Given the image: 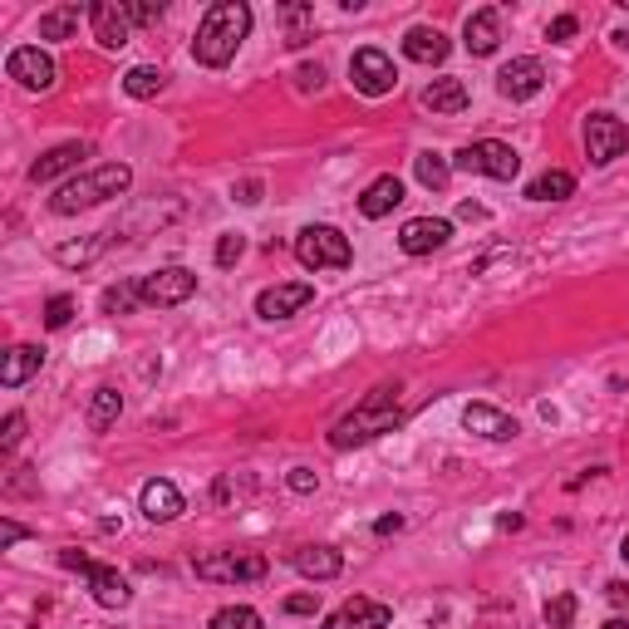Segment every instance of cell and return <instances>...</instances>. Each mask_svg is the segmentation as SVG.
<instances>
[{"label":"cell","instance_id":"cell-35","mask_svg":"<svg viewBox=\"0 0 629 629\" xmlns=\"http://www.w3.org/2000/svg\"><path fill=\"white\" fill-rule=\"evenodd\" d=\"M575 610H580V605H575V595H571V590L551 595V600H546V625H551V629H571Z\"/></svg>","mask_w":629,"mask_h":629},{"label":"cell","instance_id":"cell-10","mask_svg":"<svg viewBox=\"0 0 629 629\" xmlns=\"http://www.w3.org/2000/svg\"><path fill=\"white\" fill-rule=\"evenodd\" d=\"M5 74H10L20 89H35V94L55 89V79H59L55 59L45 55L40 45H20V50H10V55H5Z\"/></svg>","mask_w":629,"mask_h":629},{"label":"cell","instance_id":"cell-20","mask_svg":"<svg viewBox=\"0 0 629 629\" xmlns=\"http://www.w3.org/2000/svg\"><path fill=\"white\" fill-rule=\"evenodd\" d=\"M448 50H453V45H448V35H443L438 25H413V30L403 35V55L413 59V64H428V69H433V64L448 59Z\"/></svg>","mask_w":629,"mask_h":629},{"label":"cell","instance_id":"cell-19","mask_svg":"<svg viewBox=\"0 0 629 629\" xmlns=\"http://www.w3.org/2000/svg\"><path fill=\"white\" fill-rule=\"evenodd\" d=\"M84 158H94V148H89V143H59V148H50V153L30 168V182H35V187H45V182H55V177H64V172H74Z\"/></svg>","mask_w":629,"mask_h":629},{"label":"cell","instance_id":"cell-43","mask_svg":"<svg viewBox=\"0 0 629 629\" xmlns=\"http://www.w3.org/2000/svg\"><path fill=\"white\" fill-rule=\"evenodd\" d=\"M295 84L310 94V89H320V84H325V69H320V64H300V69H295Z\"/></svg>","mask_w":629,"mask_h":629},{"label":"cell","instance_id":"cell-49","mask_svg":"<svg viewBox=\"0 0 629 629\" xmlns=\"http://www.w3.org/2000/svg\"><path fill=\"white\" fill-rule=\"evenodd\" d=\"M605 629H629V620H620V615H615V620H605Z\"/></svg>","mask_w":629,"mask_h":629},{"label":"cell","instance_id":"cell-34","mask_svg":"<svg viewBox=\"0 0 629 629\" xmlns=\"http://www.w3.org/2000/svg\"><path fill=\"white\" fill-rule=\"evenodd\" d=\"M133 305H143V300H138V281H123V286L104 290V315H128Z\"/></svg>","mask_w":629,"mask_h":629},{"label":"cell","instance_id":"cell-47","mask_svg":"<svg viewBox=\"0 0 629 629\" xmlns=\"http://www.w3.org/2000/svg\"><path fill=\"white\" fill-rule=\"evenodd\" d=\"M403 531V516L394 512V516H379V521H374V536H399Z\"/></svg>","mask_w":629,"mask_h":629},{"label":"cell","instance_id":"cell-23","mask_svg":"<svg viewBox=\"0 0 629 629\" xmlns=\"http://www.w3.org/2000/svg\"><path fill=\"white\" fill-rule=\"evenodd\" d=\"M399 202H403V182L394 177V172H384V177H374V182L364 187V197H359V212H364L369 222H379V217H389Z\"/></svg>","mask_w":629,"mask_h":629},{"label":"cell","instance_id":"cell-31","mask_svg":"<svg viewBox=\"0 0 629 629\" xmlns=\"http://www.w3.org/2000/svg\"><path fill=\"white\" fill-rule=\"evenodd\" d=\"M413 177H418L428 192H443V187L453 182V163H448L443 153H433V148H428V153H418V158H413Z\"/></svg>","mask_w":629,"mask_h":629},{"label":"cell","instance_id":"cell-26","mask_svg":"<svg viewBox=\"0 0 629 629\" xmlns=\"http://www.w3.org/2000/svg\"><path fill=\"white\" fill-rule=\"evenodd\" d=\"M118 413H123V394H118L114 384H104V389H94V394H89L84 423H89V433H109V428L118 423Z\"/></svg>","mask_w":629,"mask_h":629},{"label":"cell","instance_id":"cell-29","mask_svg":"<svg viewBox=\"0 0 629 629\" xmlns=\"http://www.w3.org/2000/svg\"><path fill=\"white\" fill-rule=\"evenodd\" d=\"M168 89V74L158 69V64H133L128 74H123V94L128 99H158Z\"/></svg>","mask_w":629,"mask_h":629},{"label":"cell","instance_id":"cell-16","mask_svg":"<svg viewBox=\"0 0 629 629\" xmlns=\"http://www.w3.org/2000/svg\"><path fill=\"white\" fill-rule=\"evenodd\" d=\"M462 428L477 433V438H487V443H512L516 433H521V423H516L512 413H502L492 403H467L462 408Z\"/></svg>","mask_w":629,"mask_h":629},{"label":"cell","instance_id":"cell-44","mask_svg":"<svg viewBox=\"0 0 629 629\" xmlns=\"http://www.w3.org/2000/svg\"><path fill=\"white\" fill-rule=\"evenodd\" d=\"M25 536H30V531H25V526H20V521H10V516H5V521H0V551H10V546H20V541H25Z\"/></svg>","mask_w":629,"mask_h":629},{"label":"cell","instance_id":"cell-13","mask_svg":"<svg viewBox=\"0 0 629 629\" xmlns=\"http://www.w3.org/2000/svg\"><path fill=\"white\" fill-rule=\"evenodd\" d=\"M389 625H394V605L369 600V595H354V600H344L335 615H325L320 629H389Z\"/></svg>","mask_w":629,"mask_h":629},{"label":"cell","instance_id":"cell-32","mask_svg":"<svg viewBox=\"0 0 629 629\" xmlns=\"http://www.w3.org/2000/svg\"><path fill=\"white\" fill-rule=\"evenodd\" d=\"M281 20H286V45L300 50L315 30V5H281Z\"/></svg>","mask_w":629,"mask_h":629},{"label":"cell","instance_id":"cell-24","mask_svg":"<svg viewBox=\"0 0 629 629\" xmlns=\"http://www.w3.org/2000/svg\"><path fill=\"white\" fill-rule=\"evenodd\" d=\"M45 369V349L40 344H15L10 354H5V364H0V384L5 389H20L25 379H35Z\"/></svg>","mask_w":629,"mask_h":629},{"label":"cell","instance_id":"cell-41","mask_svg":"<svg viewBox=\"0 0 629 629\" xmlns=\"http://www.w3.org/2000/svg\"><path fill=\"white\" fill-rule=\"evenodd\" d=\"M575 30H580V20H575V15H556V20H551V25H546V40H556V45H566V40H571Z\"/></svg>","mask_w":629,"mask_h":629},{"label":"cell","instance_id":"cell-4","mask_svg":"<svg viewBox=\"0 0 629 629\" xmlns=\"http://www.w3.org/2000/svg\"><path fill=\"white\" fill-rule=\"evenodd\" d=\"M295 261H300L305 271H349L354 246H349V236H344L340 227L310 222V227L295 231Z\"/></svg>","mask_w":629,"mask_h":629},{"label":"cell","instance_id":"cell-30","mask_svg":"<svg viewBox=\"0 0 629 629\" xmlns=\"http://www.w3.org/2000/svg\"><path fill=\"white\" fill-rule=\"evenodd\" d=\"M571 192H575V177H571L566 168L541 172V177H536V182L526 187V197H531V202H566Z\"/></svg>","mask_w":629,"mask_h":629},{"label":"cell","instance_id":"cell-8","mask_svg":"<svg viewBox=\"0 0 629 629\" xmlns=\"http://www.w3.org/2000/svg\"><path fill=\"white\" fill-rule=\"evenodd\" d=\"M349 84H354L364 99H384V94H394L399 69H394V59L384 55V50L364 45V50H354V59H349Z\"/></svg>","mask_w":629,"mask_h":629},{"label":"cell","instance_id":"cell-2","mask_svg":"<svg viewBox=\"0 0 629 629\" xmlns=\"http://www.w3.org/2000/svg\"><path fill=\"white\" fill-rule=\"evenodd\" d=\"M399 423H403L399 389L379 384V389H369V399L359 403L354 413H344L340 423L330 428V448H335V453H349V448H364V443H374V438L394 433Z\"/></svg>","mask_w":629,"mask_h":629},{"label":"cell","instance_id":"cell-28","mask_svg":"<svg viewBox=\"0 0 629 629\" xmlns=\"http://www.w3.org/2000/svg\"><path fill=\"white\" fill-rule=\"evenodd\" d=\"M79 20H89V5H55V10H45L40 15V40H69L74 30H79Z\"/></svg>","mask_w":629,"mask_h":629},{"label":"cell","instance_id":"cell-36","mask_svg":"<svg viewBox=\"0 0 629 629\" xmlns=\"http://www.w3.org/2000/svg\"><path fill=\"white\" fill-rule=\"evenodd\" d=\"M241 256H246V236H241V231H227V236L217 241V266H222V271H231Z\"/></svg>","mask_w":629,"mask_h":629},{"label":"cell","instance_id":"cell-1","mask_svg":"<svg viewBox=\"0 0 629 629\" xmlns=\"http://www.w3.org/2000/svg\"><path fill=\"white\" fill-rule=\"evenodd\" d=\"M251 5L246 0H217L207 15H202V25H197V40H192V59L197 64H207V69H227L236 50L246 45V35H251Z\"/></svg>","mask_w":629,"mask_h":629},{"label":"cell","instance_id":"cell-5","mask_svg":"<svg viewBox=\"0 0 629 629\" xmlns=\"http://www.w3.org/2000/svg\"><path fill=\"white\" fill-rule=\"evenodd\" d=\"M192 571L197 580H217V585H251V580H266L271 561L261 551H212V556H197Z\"/></svg>","mask_w":629,"mask_h":629},{"label":"cell","instance_id":"cell-45","mask_svg":"<svg viewBox=\"0 0 629 629\" xmlns=\"http://www.w3.org/2000/svg\"><path fill=\"white\" fill-rule=\"evenodd\" d=\"M320 610V595L310 590V595H290L286 600V615H315Z\"/></svg>","mask_w":629,"mask_h":629},{"label":"cell","instance_id":"cell-6","mask_svg":"<svg viewBox=\"0 0 629 629\" xmlns=\"http://www.w3.org/2000/svg\"><path fill=\"white\" fill-rule=\"evenodd\" d=\"M453 172H477V177H497V182H512L521 172L512 143H497V138H477L453 153Z\"/></svg>","mask_w":629,"mask_h":629},{"label":"cell","instance_id":"cell-38","mask_svg":"<svg viewBox=\"0 0 629 629\" xmlns=\"http://www.w3.org/2000/svg\"><path fill=\"white\" fill-rule=\"evenodd\" d=\"M20 438H25V413H5V423H0V453H15Z\"/></svg>","mask_w":629,"mask_h":629},{"label":"cell","instance_id":"cell-39","mask_svg":"<svg viewBox=\"0 0 629 629\" xmlns=\"http://www.w3.org/2000/svg\"><path fill=\"white\" fill-rule=\"evenodd\" d=\"M290 492H300V497H310V492H315V487H320V472H315V467H290Z\"/></svg>","mask_w":629,"mask_h":629},{"label":"cell","instance_id":"cell-50","mask_svg":"<svg viewBox=\"0 0 629 629\" xmlns=\"http://www.w3.org/2000/svg\"><path fill=\"white\" fill-rule=\"evenodd\" d=\"M620 561H625V566H629V536H625V541H620Z\"/></svg>","mask_w":629,"mask_h":629},{"label":"cell","instance_id":"cell-12","mask_svg":"<svg viewBox=\"0 0 629 629\" xmlns=\"http://www.w3.org/2000/svg\"><path fill=\"white\" fill-rule=\"evenodd\" d=\"M541 89H546V64H541V59H531V55L502 64V74H497V94H502V99H512V104L536 99Z\"/></svg>","mask_w":629,"mask_h":629},{"label":"cell","instance_id":"cell-18","mask_svg":"<svg viewBox=\"0 0 629 629\" xmlns=\"http://www.w3.org/2000/svg\"><path fill=\"white\" fill-rule=\"evenodd\" d=\"M138 512L148 516L153 526H163V521H177V516L187 512V502H182V492L172 487L168 477H153V482H143V492H138Z\"/></svg>","mask_w":629,"mask_h":629},{"label":"cell","instance_id":"cell-33","mask_svg":"<svg viewBox=\"0 0 629 629\" xmlns=\"http://www.w3.org/2000/svg\"><path fill=\"white\" fill-rule=\"evenodd\" d=\"M212 629H266V620L251 605H227V610L212 615Z\"/></svg>","mask_w":629,"mask_h":629},{"label":"cell","instance_id":"cell-42","mask_svg":"<svg viewBox=\"0 0 629 629\" xmlns=\"http://www.w3.org/2000/svg\"><path fill=\"white\" fill-rule=\"evenodd\" d=\"M59 566H64V571H79V575H94V561H89L84 551H74V546L59 551Z\"/></svg>","mask_w":629,"mask_h":629},{"label":"cell","instance_id":"cell-7","mask_svg":"<svg viewBox=\"0 0 629 629\" xmlns=\"http://www.w3.org/2000/svg\"><path fill=\"white\" fill-rule=\"evenodd\" d=\"M192 295H197V271H187V266H163L153 276H138V300L153 305V310L187 305Z\"/></svg>","mask_w":629,"mask_h":629},{"label":"cell","instance_id":"cell-48","mask_svg":"<svg viewBox=\"0 0 629 629\" xmlns=\"http://www.w3.org/2000/svg\"><path fill=\"white\" fill-rule=\"evenodd\" d=\"M605 595H610L615 605H629V585H625V580H610V585H605Z\"/></svg>","mask_w":629,"mask_h":629},{"label":"cell","instance_id":"cell-37","mask_svg":"<svg viewBox=\"0 0 629 629\" xmlns=\"http://www.w3.org/2000/svg\"><path fill=\"white\" fill-rule=\"evenodd\" d=\"M69 320H74V295H55V300L45 305V325H50V330H64Z\"/></svg>","mask_w":629,"mask_h":629},{"label":"cell","instance_id":"cell-25","mask_svg":"<svg viewBox=\"0 0 629 629\" xmlns=\"http://www.w3.org/2000/svg\"><path fill=\"white\" fill-rule=\"evenodd\" d=\"M290 566L305 575V580H335L344 571V556L335 546H300L295 556H290Z\"/></svg>","mask_w":629,"mask_h":629},{"label":"cell","instance_id":"cell-21","mask_svg":"<svg viewBox=\"0 0 629 629\" xmlns=\"http://www.w3.org/2000/svg\"><path fill=\"white\" fill-rule=\"evenodd\" d=\"M109 241H114V231H89L84 241H59L55 261L64 271H84V266H94V261L109 251Z\"/></svg>","mask_w":629,"mask_h":629},{"label":"cell","instance_id":"cell-14","mask_svg":"<svg viewBox=\"0 0 629 629\" xmlns=\"http://www.w3.org/2000/svg\"><path fill=\"white\" fill-rule=\"evenodd\" d=\"M310 300H315V286H310V281H281V286H271V290H261V295H256V315L276 325V320L300 315Z\"/></svg>","mask_w":629,"mask_h":629},{"label":"cell","instance_id":"cell-11","mask_svg":"<svg viewBox=\"0 0 629 629\" xmlns=\"http://www.w3.org/2000/svg\"><path fill=\"white\" fill-rule=\"evenodd\" d=\"M89 30L104 50H123L133 40V15H128V0H94L89 5Z\"/></svg>","mask_w":629,"mask_h":629},{"label":"cell","instance_id":"cell-9","mask_svg":"<svg viewBox=\"0 0 629 629\" xmlns=\"http://www.w3.org/2000/svg\"><path fill=\"white\" fill-rule=\"evenodd\" d=\"M629 148V123L615 114H590L585 118V153H590V163L595 168H610L615 158H625Z\"/></svg>","mask_w":629,"mask_h":629},{"label":"cell","instance_id":"cell-22","mask_svg":"<svg viewBox=\"0 0 629 629\" xmlns=\"http://www.w3.org/2000/svg\"><path fill=\"white\" fill-rule=\"evenodd\" d=\"M423 109H433V114H462L467 104H472V94H467V84H462L458 74H443V79H433L423 94Z\"/></svg>","mask_w":629,"mask_h":629},{"label":"cell","instance_id":"cell-15","mask_svg":"<svg viewBox=\"0 0 629 629\" xmlns=\"http://www.w3.org/2000/svg\"><path fill=\"white\" fill-rule=\"evenodd\" d=\"M453 241V222L448 217H413V222H403L399 231V246L408 256H433V251H443Z\"/></svg>","mask_w":629,"mask_h":629},{"label":"cell","instance_id":"cell-27","mask_svg":"<svg viewBox=\"0 0 629 629\" xmlns=\"http://www.w3.org/2000/svg\"><path fill=\"white\" fill-rule=\"evenodd\" d=\"M89 590H94V600H99L104 610H123V605L133 600L128 580H123L114 566H94V575H89Z\"/></svg>","mask_w":629,"mask_h":629},{"label":"cell","instance_id":"cell-17","mask_svg":"<svg viewBox=\"0 0 629 629\" xmlns=\"http://www.w3.org/2000/svg\"><path fill=\"white\" fill-rule=\"evenodd\" d=\"M462 45H467V55H477V59L497 55V45H502V10L497 5L472 10L467 25H462Z\"/></svg>","mask_w":629,"mask_h":629},{"label":"cell","instance_id":"cell-3","mask_svg":"<svg viewBox=\"0 0 629 629\" xmlns=\"http://www.w3.org/2000/svg\"><path fill=\"white\" fill-rule=\"evenodd\" d=\"M128 187H133V168H128V163H104V168L84 172V177H69L55 197H50V212H55V217H79V212H89V207H104V202L123 197Z\"/></svg>","mask_w":629,"mask_h":629},{"label":"cell","instance_id":"cell-40","mask_svg":"<svg viewBox=\"0 0 629 629\" xmlns=\"http://www.w3.org/2000/svg\"><path fill=\"white\" fill-rule=\"evenodd\" d=\"M128 15H133V25H158V20H163V5H153V0H128Z\"/></svg>","mask_w":629,"mask_h":629},{"label":"cell","instance_id":"cell-46","mask_svg":"<svg viewBox=\"0 0 629 629\" xmlns=\"http://www.w3.org/2000/svg\"><path fill=\"white\" fill-rule=\"evenodd\" d=\"M231 197H236V202H246V207H256V202H261V182H256V177H246L241 187H231Z\"/></svg>","mask_w":629,"mask_h":629}]
</instances>
